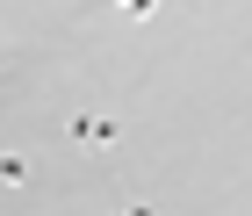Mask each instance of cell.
<instances>
[{
    "label": "cell",
    "mask_w": 252,
    "mask_h": 216,
    "mask_svg": "<svg viewBox=\"0 0 252 216\" xmlns=\"http://www.w3.org/2000/svg\"><path fill=\"white\" fill-rule=\"evenodd\" d=\"M0 180H7V187H29V180H36V173H29V158H15V152H0Z\"/></svg>",
    "instance_id": "7a4b0ae2"
},
{
    "label": "cell",
    "mask_w": 252,
    "mask_h": 216,
    "mask_svg": "<svg viewBox=\"0 0 252 216\" xmlns=\"http://www.w3.org/2000/svg\"><path fill=\"white\" fill-rule=\"evenodd\" d=\"M65 130H72V144H116V137H123L116 116H72Z\"/></svg>",
    "instance_id": "6da1fadb"
},
{
    "label": "cell",
    "mask_w": 252,
    "mask_h": 216,
    "mask_svg": "<svg viewBox=\"0 0 252 216\" xmlns=\"http://www.w3.org/2000/svg\"><path fill=\"white\" fill-rule=\"evenodd\" d=\"M116 216H152V202H123V209Z\"/></svg>",
    "instance_id": "277c9868"
},
{
    "label": "cell",
    "mask_w": 252,
    "mask_h": 216,
    "mask_svg": "<svg viewBox=\"0 0 252 216\" xmlns=\"http://www.w3.org/2000/svg\"><path fill=\"white\" fill-rule=\"evenodd\" d=\"M123 15H137V22H152V15H158V0H123Z\"/></svg>",
    "instance_id": "3957f363"
}]
</instances>
